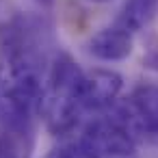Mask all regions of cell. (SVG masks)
<instances>
[{"instance_id":"8","label":"cell","mask_w":158,"mask_h":158,"mask_svg":"<svg viewBox=\"0 0 158 158\" xmlns=\"http://www.w3.org/2000/svg\"><path fill=\"white\" fill-rule=\"evenodd\" d=\"M44 158H78V154H74V152H69V149H63V147H59V149H52V152H48Z\"/></svg>"},{"instance_id":"6","label":"cell","mask_w":158,"mask_h":158,"mask_svg":"<svg viewBox=\"0 0 158 158\" xmlns=\"http://www.w3.org/2000/svg\"><path fill=\"white\" fill-rule=\"evenodd\" d=\"M158 15V0H126L117 20L115 28L134 35L147 28Z\"/></svg>"},{"instance_id":"9","label":"cell","mask_w":158,"mask_h":158,"mask_svg":"<svg viewBox=\"0 0 158 158\" xmlns=\"http://www.w3.org/2000/svg\"><path fill=\"white\" fill-rule=\"evenodd\" d=\"M87 2H93V5H106V2H110V0H87Z\"/></svg>"},{"instance_id":"7","label":"cell","mask_w":158,"mask_h":158,"mask_svg":"<svg viewBox=\"0 0 158 158\" xmlns=\"http://www.w3.org/2000/svg\"><path fill=\"white\" fill-rule=\"evenodd\" d=\"M143 65H145L147 69H152V72L158 74V48H152V50L143 56Z\"/></svg>"},{"instance_id":"1","label":"cell","mask_w":158,"mask_h":158,"mask_svg":"<svg viewBox=\"0 0 158 158\" xmlns=\"http://www.w3.org/2000/svg\"><path fill=\"white\" fill-rule=\"evenodd\" d=\"M80 76H82V69L69 54L61 52L54 56L46 78L39 115L46 119L48 130L56 136L74 132L80 121V115L85 113L76 98Z\"/></svg>"},{"instance_id":"2","label":"cell","mask_w":158,"mask_h":158,"mask_svg":"<svg viewBox=\"0 0 158 158\" xmlns=\"http://www.w3.org/2000/svg\"><path fill=\"white\" fill-rule=\"evenodd\" d=\"M108 119L134 141H158V87L141 85L123 102L108 108Z\"/></svg>"},{"instance_id":"3","label":"cell","mask_w":158,"mask_h":158,"mask_svg":"<svg viewBox=\"0 0 158 158\" xmlns=\"http://www.w3.org/2000/svg\"><path fill=\"white\" fill-rule=\"evenodd\" d=\"M76 147L80 158H139L136 141L108 117L87 123Z\"/></svg>"},{"instance_id":"4","label":"cell","mask_w":158,"mask_h":158,"mask_svg":"<svg viewBox=\"0 0 158 158\" xmlns=\"http://www.w3.org/2000/svg\"><path fill=\"white\" fill-rule=\"evenodd\" d=\"M123 87V78L104 67H95L91 72H82L78 82V104L82 110H104L110 108Z\"/></svg>"},{"instance_id":"5","label":"cell","mask_w":158,"mask_h":158,"mask_svg":"<svg viewBox=\"0 0 158 158\" xmlns=\"http://www.w3.org/2000/svg\"><path fill=\"white\" fill-rule=\"evenodd\" d=\"M134 50V41L132 35L119 31V28H104L100 33H95L89 44H87V52L98 59V61H106V63H115V61H123L132 54Z\"/></svg>"},{"instance_id":"10","label":"cell","mask_w":158,"mask_h":158,"mask_svg":"<svg viewBox=\"0 0 158 158\" xmlns=\"http://www.w3.org/2000/svg\"><path fill=\"white\" fill-rule=\"evenodd\" d=\"M0 117H2V102H0Z\"/></svg>"}]
</instances>
